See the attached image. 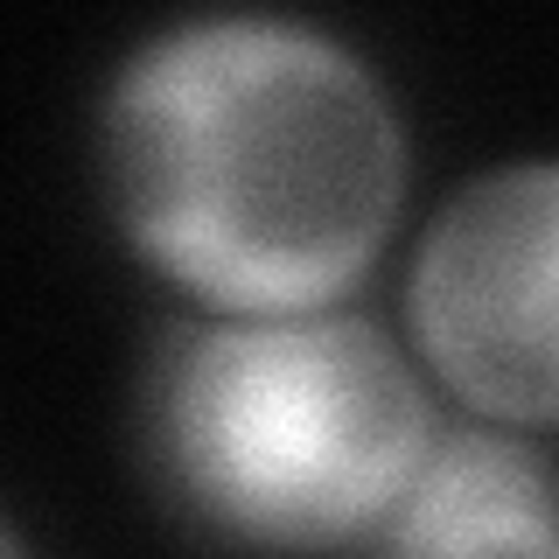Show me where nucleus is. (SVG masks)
<instances>
[{
	"label": "nucleus",
	"mask_w": 559,
	"mask_h": 559,
	"mask_svg": "<svg viewBox=\"0 0 559 559\" xmlns=\"http://www.w3.org/2000/svg\"><path fill=\"white\" fill-rule=\"evenodd\" d=\"M0 559H28V546L14 538V524H8V518H0Z\"/></svg>",
	"instance_id": "nucleus-5"
},
{
	"label": "nucleus",
	"mask_w": 559,
	"mask_h": 559,
	"mask_svg": "<svg viewBox=\"0 0 559 559\" xmlns=\"http://www.w3.org/2000/svg\"><path fill=\"white\" fill-rule=\"evenodd\" d=\"M384 559H559L552 468L503 433H448L384 518Z\"/></svg>",
	"instance_id": "nucleus-4"
},
{
	"label": "nucleus",
	"mask_w": 559,
	"mask_h": 559,
	"mask_svg": "<svg viewBox=\"0 0 559 559\" xmlns=\"http://www.w3.org/2000/svg\"><path fill=\"white\" fill-rule=\"evenodd\" d=\"M154 448L175 497L224 538L336 552L406 497L433 454V406L364 314H210L162 349Z\"/></svg>",
	"instance_id": "nucleus-2"
},
{
	"label": "nucleus",
	"mask_w": 559,
	"mask_h": 559,
	"mask_svg": "<svg viewBox=\"0 0 559 559\" xmlns=\"http://www.w3.org/2000/svg\"><path fill=\"white\" fill-rule=\"evenodd\" d=\"M105 189L127 245L210 314L336 308L406 203V119L336 35L203 14L105 92Z\"/></svg>",
	"instance_id": "nucleus-1"
},
{
	"label": "nucleus",
	"mask_w": 559,
	"mask_h": 559,
	"mask_svg": "<svg viewBox=\"0 0 559 559\" xmlns=\"http://www.w3.org/2000/svg\"><path fill=\"white\" fill-rule=\"evenodd\" d=\"M552 273L559 168H483L427 224L406 280V322L468 413L497 427H552Z\"/></svg>",
	"instance_id": "nucleus-3"
}]
</instances>
